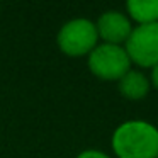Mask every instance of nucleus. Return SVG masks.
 <instances>
[{"mask_svg": "<svg viewBox=\"0 0 158 158\" xmlns=\"http://www.w3.org/2000/svg\"><path fill=\"white\" fill-rule=\"evenodd\" d=\"M117 90L127 100H143L150 94L151 83L148 75H144L141 70L131 68L126 75L117 80Z\"/></svg>", "mask_w": 158, "mask_h": 158, "instance_id": "423d86ee", "label": "nucleus"}, {"mask_svg": "<svg viewBox=\"0 0 158 158\" xmlns=\"http://www.w3.org/2000/svg\"><path fill=\"white\" fill-rule=\"evenodd\" d=\"M75 158H110L106 151L97 150V148H87V150H82Z\"/></svg>", "mask_w": 158, "mask_h": 158, "instance_id": "6e6552de", "label": "nucleus"}, {"mask_svg": "<svg viewBox=\"0 0 158 158\" xmlns=\"http://www.w3.org/2000/svg\"><path fill=\"white\" fill-rule=\"evenodd\" d=\"M95 27L100 43L124 46L134 26L131 19L126 15V12L109 9L99 15V19L95 21Z\"/></svg>", "mask_w": 158, "mask_h": 158, "instance_id": "39448f33", "label": "nucleus"}, {"mask_svg": "<svg viewBox=\"0 0 158 158\" xmlns=\"http://www.w3.org/2000/svg\"><path fill=\"white\" fill-rule=\"evenodd\" d=\"M150 83H151V87H153L155 90H158V65H155L153 68L150 70Z\"/></svg>", "mask_w": 158, "mask_h": 158, "instance_id": "1a4fd4ad", "label": "nucleus"}, {"mask_svg": "<svg viewBox=\"0 0 158 158\" xmlns=\"http://www.w3.org/2000/svg\"><path fill=\"white\" fill-rule=\"evenodd\" d=\"M110 148L117 158L158 156V126L144 119H127L114 129Z\"/></svg>", "mask_w": 158, "mask_h": 158, "instance_id": "f257e3e1", "label": "nucleus"}, {"mask_svg": "<svg viewBox=\"0 0 158 158\" xmlns=\"http://www.w3.org/2000/svg\"><path fill=\"white\" fill-rule=\"evenodd\" d=\"M131 63L139 68H153L158 65V22L134 26L124 43Z\"/></svg>", "mask_w": 158, "mask_h": 158, "instance_id": "20e7f679", "label": "nucleus"}, {"mask_svg": "<svg viewBox=\"0 0 158 158\" xmlns=\"http://www.w3.org/2000/svg\"><path fill=\"white\" fill-rule=\"evenodd\" d=\"M155 158H158V156H155Z\"/></svg>", "mask_w": 158, "mask_h": 158, "instance_id": "9d476101", "label": "nucleus"}, {"mask_svg": "<svg viewBox=\"0 0 158 158\" xmlns=\"http://www.w3.org/2000/svg\"><path fill=\"white\" fill-rule=\"evenodd\" d=\"M95 22L87 17H73L63 22L56 34V44L72 58L89 56V53L99 44Z\"/></svg>", "mask_w": 158, "mask_h": 158, "instance_id": "f03ea898", "label": "nucleus"}, {"mask_svg": "<svg viewBox=\"0 0 158 158\" xmlns=\"http://www.w3.org/2000/svg\"><path fill=\"white\" fill-rule=\"evenodd\" d=\"M87 66L97 78L104 82H117L133 68V63L124 46L99 43L87 56Z\"/></svg>", "mask_w": 158, "mask_h": 158, "instance_id": "7ed1b4c3", "label": "nucleus"}, {"mask_svg": "<svg viewBox=\"0 0 158 158\" xmlns=\"http://www.w3.org/2000/svg\"><path fill=\"white\" fill-rule=\"evenodd\" d=\"M126 15L136 26L158 22V0H127Z\"/></svg>", "mask_w": 158, "mask_h": 158, "instance_id": "0eeeda50", "label": "nucleus"}]
</instances>
